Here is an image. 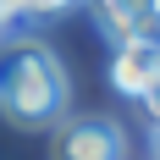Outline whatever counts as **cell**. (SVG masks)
I'll use <instances>...</instances> for the list:
<instances>
[{
	"mask_svg": "<svg viewBox=\"0 0 160 160\" xmlns=\"http://www.w3.org/2000/svg\"><path fill=\"white\" fill-rule=\"evenodd\" d=\"M66 72L55 61V50L39 39H17L0 50V111L17 127H55L66 116Z\"/></svg>",
	"mask_w": 160,
	"mask_h": 160,
	"instance_id": "6da1fadb",
	"label": "cell"
},
{
	"mask_svg": "<svg viewBox=\"0 0 160 160\" xmlns=\"http://www.w3.org/2000/svg\"><path fill=\"white\" fill-rule=\"evenodd\" d=\"M127 132L111 116H72L55 122V160H122Z\"/></svg>",
	"mask_w": 160,
	"mask_h": 160,
	"instance_id": "7a4b0ae2",
	"label": "cell"
},
{
	"mask_svg": "<svg viewBox=\"0 0 160 160\" xmlns=\"http://www.w3.org/2000/svg\"><path fill=\"white\" fill-rule=\"evenodd\" d=\"M155 72H160V44H155V39H127V44H116V55H111L116 94L144 99L149 88H155Z\"/></svg>",
	"mask_w": 160,
	"mask_h": 160,
	"instance_id": "3957f363",
	"label": "cell"
},
{
	"mask_svg": "<svg viewBox=\"0 0 160 160\" xmlns=\"http://www.w3.org/2000/svg\"><path fill=\"white\" fill-rule=\"evenodd\" d=\"M94 17L105 22V33L116 44H127V39L160 44V0H94Z\"/></svg>",
	"mask_w": 160,
	"mask_h": 160,
	"instance_id": "277c9868",
	"label": "cell"
},
{
	"mask_svg": "<svg viewBox=\"0 0 160 160\" xmlns=\"http://www.w3.org/2000/svg\"><path fill=\"white\" fill-rule=\"evenodd\" d=\"M66 6H78V0H28V17H55Z\"/></svg>",
	"mask_w": 160,
	"mask_h": 160,
	"instance_id": "5b68a950",
	"label": "cell"
},
{
	"mask_svg": "<svg viewBox=\"0 0 160 160\" xmlns=\"http://www.w3.org/2000/svg\"><path fill=\"white\" fill-rule=\"evenodd\" d=\"M0 6H6L11 17H28V0H0Z\"/></svg>",
	"mask_w": 160,
	"mask_h": 160,
	"instance_id": "8992f818",
	"label": "cell"
},
{
	"mask_svg": "<svg viewBox=\"0 0 160 160\" xmlns=\"http://www.w3.org/2000/svg\"><path fill=\"white\" fill-rule=\"evenodd\" d=\"M6 22H11V11H6V6H0V33H6Z\"/></svg>",
	"mask_w": 160,
	"mask_h": 160,
	"instance_id": "52a82bcc",
	"label": "cell"
},
{
	"mask_svg": "<svg viewBox=\"0 0 160 160\" xmlns=\"http://www.w3.org/2000/svg\"><path fill=\"white\" fill-rule=\"evenodd\" d=\"M155 155H160V132H155Z\"/></svg>",
	"mask_w": 160,
	"mask_h": 160,
	"instance_id": "ba28073f",
	"label": "cell"
}]
</instances>
